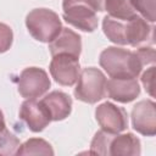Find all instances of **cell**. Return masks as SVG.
Returning <instances> with one entry per match:
<instances>
[{"label": "cell", "mask_w": 156, "mask_h": 156, "mask_svg": "<svg viewBox=\"0 0 156 156\" xmlns=\"http://www.w3.org/2000/svg\"><path fill=\"white\" fill-rule=\"evenodd\" d=\"M99 63L111 78L116 79L136 78L144 67L135 51L117 46H108L102 50Z\"/></svg>", "instance_id": "6da1fadb"}, {"label": "cell", "mask_w": 156, "mask_h": 156, "mask_svg": "<svg viewBox=\"0 0 156 156\" xmlns=\"http://www.w3.org/2000/svg\"><path fill=\"white\" fill-rule=\"evenodd\" d=\"M89 154L104 156H139L141 154V144L139 138L133 133H108L101 129L95 133Z\"/></svg>", "instance_id": "7a4b0ae2"}, {"label": "cell", "mask_w": 156, "mask_h": 156, "mask_svg": "<svg viewBox=\"0 0 156 156\" xmlns=\"http://www.w3.org/2000/svg\"><path fill=\"white\" fill-rule=\"evenodd\" d=\"M26 26L29 34L41 43H50L62 29L58 15L45 7L32 10L26 17Z\"/></svg>", "instance_id": "3957f363"}, {"label": "cell", "mask_w": 156, "mask_h": 156, "mask_svg": "<svg viewBox=\"0 0 156 156\" xmlns=\"http://www.w3.org/2000/svg\"><path fill=\"white\" fill-rule=\"evenodd\" d=\"M62 10L68 24L88 33L98 28V7L94 0H63Z\"/></svg>", "instance_id": "277c9868"}, {"label": "cell", "mask_w": 156, "mask_h": 156, "mask_svg": "<svg viewBox=\"0 0 156 156\" xmlns=\"http://www.w3.org/2000/svg\"><path fill=\"white\" fill-rule=\"evenodd\" d=\"M106 77L95 67H85L80 71L74 96L87 104H96L106 96Z\"/></svg>", "instance_id": "5b68a950"}, {"label": "cell", "mask_w": 156, "mask_h": 156, "mask_svg": "<svg viewBox=\"0 0 156 156\" xmlns=\"http://www.w3.org/2000/svg\"><path fill=\"white\" fill-rule=\"evenodd\" d=\"M51 87L48 73L39 67L24 68L17 80V89L24 99H37L43 96Z\"/></svg>", "instance_id": "8992f818"}, {"label": "cell", "mask_w": 156, "mask_h": 156, "mask_svg": "<svg viewBox=\"0 0 156 156\" xmlns=\"http://www.w3.org/2000/svg\"><path fill=\"white\" fill-rule=\"evenodd\" d=\"M49 71L56 83L63 87H72L77 83L80 73L79 57L65 54L55 55L50 62Z\"/></svg>", "instance_id": "52a82bcc"}, {"label": "cell", "mask_w": 156, "mask_h": 156, "mask_svg": "<svg viewBox=\"0 0 156 156\" xmlns=\"http://www.w3.org/2000/svg\"><path fill=\"white\" fill-rule=\"evenodd\" d=\"M95 118L102 130L122 133L128 128V113L123 107L112 102H104L95 108Z\"/></svg>", "instance_id": "ba28073f"}, {"label": "cell", "mask_w": 156, "mask_h": 156, "mask_svg": "<svg viewBox=\"0 0 156 156\" xmlns=\"http://www.w3.org/2000/svg\"><path fill=\"white\" fill-rule=\"evenodd\" d=\"M132 126L134 130L145 136L156 134V106L152 100H141L133 106Z\"/></svg>", "instance_id": "9c48e42d"}, {"label": "cell", "mask_w": 156, "mask_h": 156, "mask_svg": "<svg viewBox=\"0 0 156 156\" xmlns=\"http://www.w3.org/2000/svg\"><path fill=\"white\" fill-rule=\"evenodd\" d=\"M20 118L27 124L29 130L34 133L44 130L51 122L46 108L37 99H27L21 105Z\"/></svg>", "instance_id": "30bf717a"}, {"label": "cell", "mask_w": 156, "mask_h": 156, "mask_svg": "<svg viewBox=\"0 0 156 156\" xmlns=\"http://www.w3.org/2000/svg\"><path fill=\"white\" fill-rule=\"evenodd\" d=\"M106 94L110 99L117 102L128 104L139 96L140 85L136 78H128V79L111 78L106 82Z\"/></svg>", "instance_id": "8fae6325"}, {"label": "cell", "mask_w": 156, "mask_h": 156, "mask_svg": "<svg viewBox=\"0 0 156 156\" xmlns=\"http://www.w3.org/2000/svg\"><path fill=\"white\" fill-rule=\"evenodd\" d=\"M48 44L51 56L65 54V55L79 57L82 52V38L78 33L73 32L69 28L62 27L58 35Z\"/></svg>", "instance_id": "7c38bea8"}, {"label": "cell", "mask_w": 156, "mask_h": 156, "mask_svg": "<svg viewBox=\"0 0 156 156\" xmlns=\"http://www.w3.org/2000/svg\"><path fill=\"white\" fill-rule=\"evenodd\" d=\"M40 102L46 108L51 121H62L71 115L72 99L63 91L54 90L45 95Z\"/></svg>", "instance_id": "4fadbf2b"}, {"label": "cell", "mask_w": 156, "mask_h": 156, "mask_svg": "<svg viewBox=\"0 0 156 156\" xmlns=\"http://www.w3.org/2000/svg\"><path fill=\"white\" fill-rule=\"evenodd\" d=\"M94 1L96 4L98 11L100 12L106 11L108 16L115 18L127 20L136 15L129 0H94Z\"/></svg>", "instance_id": "5bb4252c"}, {"label": "cell", "mask_w": 156, "mask_h": 156, "mask_svg": "<svg viewBox=\"0 0 156 156\" xmlns=\"http://www.w3.org/2000/svg\"><path fill=\"white\" fill-rule=\"evenodd\" d=\"M16 155H54V150L46 140L32 138L20 145Z\"/></svg>", "instance_id": "9a60e30c"}, {"label": "cell", "mask_w": 156, "mask_h": 156, "mask_svg": "<svg viewBox=\"0 0 156 156\" xmlns=\"http://www.w3.org/2000/svg\"><path fill=\"white\" fill-rule=\"evenodd\" d=\"M20 139L11 133L7 128L0 132V155L1 156H10L16 155L17 149L20 147Z\"/></svg>", "instance_id": "2e32d148"}, {"label": "cell", "mask_w": 156, "mask_h": 156, "mask_svg": "<svg viewBox=\"0 0 156 156\" xmlns=\"http://www.w3.org/2000/svg\"><path fill=\"white\" fill-rule=\"evenodd\" d=\"M155 1L156 0H129L133 10L138 12L149 23H154L156 21Z\"/></svg>", "instance_id": "e0dca14e"}, {"label": "cell", "mask_w": 156, "mask_h": 156, "mask_svg": "<svg viewBox=\"0 0 156 156\" xmlns=\"http://www.w3.org/2000/svg\"><path fill=\"white\" fill-rule=\"evenodd\" d=\"M13 41V33L10 26L0 22V54L6 52Z\"/></svg>", "instance_id": "ac0fdd59"}, {"label": "cell", "mask_w": 156, "mask_h": 156, "mask_svg": "<svg viewBox=\"0 0 156 156\" xmlns=\"http://www.w3.org/2000/svg\"><path fill=\"white\" fill-rule=\"evenodd\" d=\"M135 52L139 56L143 66L154 65V62H155V49L152 46H150V45L139 46Z\"/></svg>", "instance_id": "d6986e66"}, {"label": "cell", "mask_w": 156, "mask_h": 156, "mask_svg": "<svg viewBox=\"0 0 156 156\" xmlns=\"http://www.w3.org/2000/svg\"><path fill=\"white\" fill-rule=\"evenodd\" d=\"M154 79H155V66H151L141 76V83H143L146 93L151 98L155 96V94H154Z\"/></svg>", "instance_id": "ffe728a7"}, {"label": "cell", "mask_w": 156, "mask_h": 156, "mask_svg": "<svg viewBox=\"0 0 156 156\" xmlns=\"http://www.w3.org/2000/svg\"><path fill=\"white\" fill-rule=\"evenodd\" d=\"M6 128V124H5V118H4V113H2V111L0 110V132L2 130V129H5Z\"/></svg>", "instance_id": "44dd1931"}]
</instances>
